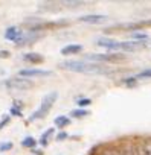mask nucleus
Instances as JSON below:
<instances>
[{"instance_id":"f257e3e1","label":"nucleus","mask_w":151,"mask_h":155,"mask_svg":"<svg viewBox=\"0 0 151 155\" xmlns=\"http://www.w3.org/2000/svg\"><path fill=\"white\" fill-rule=\"evenodd\" d=\"M60 68L75 73H108L104 64L86 61V59H67L58 64Z\"/></svg>"},{"instance_id":"f03ea898","label":"nucleus","mask_w":151,"mask_h":155,"mask_svg":"<svg viewBox=\"0 0 151 155\" xmlns=\"http://www.w3.org/2000/svg\"><path fill=\"white\" fill-rule=\"evenodd\" d=\"M57 99H58V93H57V91H50V93H47V94L41 99V105H40V108L31 114L29 122H35V120L44 119V117L49 114V111L52 110V107H53V104L57 102Z\"/></svg>"},{"instance_id":"7ed1b4c3","label":"nucleus","mask_w":151,"mask_h":155,"mask_svg":"<svg viewBox=\"0 0 151 155\" xmlns=\"http://www.w3.org/2000/svg\"><path fill=\"white\" fill-rule=\"evenodd\" d=\"M5 87L12 91H28L34 88V81L26 79V78H22V76H15V78H11V79H6Z\"/></svg>"},{"instance_id":"20e7f679","label":"nucleus","mask_w":151,"mask_h":155,"mask_svg":"<svg viewBox=\"0 0 151 155\" xmlns=\"http://www.w3.org/2000/svg\"><path fill=\"white\" fill-rule=\"evenodd\" d=\"M124 59H125V55H121V53H89V55H86V61H92V62H98V64L119 62Z\"/></svg>"},{"instance_id":"39448f33","label":"nucleus","mask_w":151,"mask_h":155,"mask_svg":"<svg viewBox=\"0 0 151 155\" xmlns=\"http://www.w3.org/2000/svg\"><path fill=\"white\" fill-rule=\"evenodd\" d=\"M52 71L50 70H43V68H23L19 71V76L31 79V78H47L50 76Z\"/></svg>"},{"instance_id":"423d86ee","label":"nucleus","mask_w":151,"mask_h":155,"mask_svg":"<svg viewBox=\"0 0 151 155\" xmlns=\"http://www.w3.org/2000/svg\"><path fill=\"white\" fill-rule=\"evenodd\" d=\"M44 37V34L43 32H31V31H28V32H25V35L22 37V40L19 41V44L17 46H28V44H34V43H37L38 40H41Z\"/></svg>"},{"instance_id":"0eeeda50","label":"nucleus","mask_w":151,"mask_h":155,"mask_svg":"<svg viewBox=\"0 0 151 155\" xmlns=\"http://www.w3.org/2000/svg\"><path fill=\"white\" fill-rule=\"evenodd\" d=\"M23 35H25V32H23L19 26H11V28H8V29L5 31V38H6L8 41L15 43V44H19V41L22 40Z\"/></svg>"},{"instance_id":"6e6552de","label":"nucleus","mask_w":151,"mask_h":155,"mask_svg":"<svg viewBox=\"0 0 151 155\" xmlns=\"http://www.w3.org/2000/svg\"><path fill=\"white\" fill-rule=\"evenodd\" d=\"M92 155H124V153H122V149L121 147L112 146V144H105V146L96 147Z\"/></svg>"},{"instance_id":"1a4fd4ad","label":"nucleus","mask_w":151,"mask_h":155,"mask_svg":"<svg viewBox=\"0 0 151 155\" xmlns=\"http://www.w3.org/2000/svg\"><path fill=\"white\" fill-rule=\"evenodd\" d=\"M107 20H108V17L101 15V14H89V15H83L78 18V21L87 23V25H101V23H105Z\"/></svg>"},{"instance_id":"9d476101","label":"nucleus","mask_w":151,"mask_h":155,"mask_svg":"<svg viewBox=\"0 0 151 155\" xmlns=\"http://www.w3.org/2000/svg\"><path fill=\"white\" fill-rule=\"evenodd\" d=\"M151 26V20H139V21H131V23H122L115 26V29H128V31H139L142 28Z\"/></svg>"},{"instance_id":"9b49d317","label":"nucleus","mask_w":151,"mask_h":155,"mask_svg":"<svg viewBox=\"0 0 151 155\" xmlns=\"http://www.w3.org/2000/svg\"><path fill=\"white\" fill-rule=\"evenodd\" d=\"M137 149L139 155H151V137L140 138L137 141Z\"/></svg>"},{"instance_id":"f8f14e48","label":"nucleus","mask_w":151,"mask_h":155,"mask_svg":"<svg viewBox=\"0 0 151 155\" xmlns=\"http://www.w3.org/2000/svg\"><path fill=\"white\" fill-rule=\"evenodd\" d=\"M83 52V46L81 44H67L61 49V55L69 56V55H78Z\"/></svg>"},{"instance_id":"ddd939ff","label":"nucleus","mask_w":151,"mask_h":155,"mask_svg":"<svg viewBox=\"0 0 151 155\" xmlns=\"http://www.w3.org/2000/svg\"><path fill=\"white\" fill-rule=\"evenodd\" d=\"M23 59L29 64H43L44 62V56L40 55V53H35V52H29V53H25L23 55Z\"/></svg>"},{"instance_id":"4468645a","label":"nucleus","mask_w":151,"mask_h":155,"mask_svg":"<svg viewBox=\"0 0 151 155\" xmlns=\"http://www.w3.org/2000/svg\"><path fill=\"white\" fill-rule=\"evenodd\" d=\"M121 149H122L124 155H139V149H137L136 141H127L121 146Z\"/></svg>"},{"instance_id":"2eb2a0df","label":"nucleus","mask_w":151,"mask_h":155,"mask_svg":"<svg viewBox=\"0 0 151 155\" xmlns=\"http://www.w3.org/2000/svg\"><path fill=\"white\" fill-rule=\"evenodd\" d=\"M53 132H55V128H49V129H46V131L41 134L38 143H40L41 146H47L49 141H50V138H52V135H53Z\"/></svg>"},{"instance_id":"dca6fc26","label":"nucleus","mask_w":151,"mask_h":155,"mask_svg":"<svg viewBox=\"0 0 151 155\" xmlns=\"http://www.w3.org/2000/svg\"><path fill=\"white\" fill-rule=\"evenodd\" d=\"M53 123H55V126H57V128L63 129V128H66V126H69V125H70V119H69L67 116H58V117H55Z\"/></svg>"},{"instance_id":"f3484780","label":"nucleus","mask_w":151,"mask_h":155,"mask_svg":"<svg viewBox=\"0 0 151 155\" xmlns=\"http://www.w3.org/2000/svg\"><path fill=\"white\" fill-rule=\"evenodd\" d=\"M37 140L34 138V137H31V135H28V137H25L23 140H22V146L23 147H29V149H34L35 146H37Z\"/></svg>"},{"instance_id":"a211bd4d","label":"nucleus","mask_w":151,"mask_h":155,"mask_svg":"<svg viewBox=\"0 0 151 155\" xmlns=\"http://www.w3.org/2000/svg\"><path fill=\"white\" fill-rule=\"evenodd\" d=\"M131 38H133V41H142V43H145L146 40H149V35L145 34V32H133L131 34Z\"/></svg>"},{"instance_id":"6ab92c4d","label":"nucleus","mask_w":151,"mask_h":155,"mask_svg":"<svg viewBox=\"0 0 151 155\" xmlns=\"http://www.w3.org/2000/svg\"><path fill=\"white\" fill-rule=\"evenodd\" d=\"M90 113H89V110H83V108H78V110H73L72 113H70V116L72 117H75V119H83V117H86V116H89Z\"/></svg>"},{"instance_id":"aec40b11","label":"nucleus","mask_w":151,"mask_h":155,"mask_svg":"<svg viewBox=\"0 0 151 155\" xmlns=\"http://www.w3.org/2000/svg\"><path fill=\"white\" fill-rule=\"evenodd\" d=\"M136 79H151V67L149 68H145L142 71H139L136 74Z\"/></svg>"},{"instance_id":"412c9836","label":"nucleus","mask_w":151,"mask_h":155,"mask_svg":"<svg viewBox=\"0 0 151 155\" xmlns=\"http://www.w3.org/2000/svg\"><path fill=\"white\" fill-rule=\"evenodd\" d=\"M11 122V116L9 114H3V117L0 119V129H3L5 126H8Z\"/></svg>"},{"instance_id":"4be33fe9","label":"nucleus","mask_w":151,"mask_h":155,"mask_svg":"<svg viewBox=\"0 0 151 155\" xmlns=\"http://www.w3.org/2000/svg\"><path fill=\"white\" fill-rule=\"evenodd\" d=\"M77 104H78V107H80V108L86 110V107H89V105L92 104V99H89V97H86V99H80Z\"/></svg>"},{"instance_id":"5701e85b","label":"nucleus","mask_w":151,"mask_h":155,"mask_svg":"<svg viewBox=\"0 0 151 155\" xmlns=\"http://www.w3.org/2000/svg\"><path fill=\"white\" fill-rule=\"evenodd\" d=\"M12 149V143L11 141H6V143H0V152H6Z\"/></svg>"},{"instance_id":"b1692460","label":"nucleus","mask_w":151,"mask_h":155,"mask_svg":"<svg viewBox=\"0 0 151 155\" xmlns=\"http://www.w3.org/2000/svg\"><path fill=\"white\" fill-rule=\"evenodd\" d=\"M66 138H69V134H67V132H64V131L58 132V134H57V137H55V140H57V141H64Z\"/></svg>"},{"instance_id":"393cba45","label":"nucleus","mask_w":151,"mask_h":155,"mask_svg":"<svg viewBox=\"0 0 151 155\" xmlns=\"http://www.w3.org/2000/svg\"><path fill=\"white\" fill-rule=\"evenodd\" d=\"M63 5H66L69 8H78V6L84 5V2H63Z\"/></svg>"},{"instance_id":"a878e982","label":"nucleus","mask_w":151,"mask_h":155,"mask_svg":"<svg viewBox=\"0 0 151 155\" xmlns=\"http://www.w3.org/2000/svg\"><path fill=\"white\" fill-rule=\"evenodd\" d=\"M9 56H11V52L9 50H5V49L0 50V59H8Z\"/></svg>"},{"instance_id":"bb28decb","label":"nucleus","mask_w":151,"mask_h":155,"mask_svg":"<svg viewBox=\"0 0 151 155\" xmlns=\"http://www.w3.org/2000/svg\"><path fill=\"white\" fill-rule=\"evenodd\" d=\"M11 114L12 116H17V117H22V111L17 110V108H14V107H11Z\"/></svg>"},{"instance_id":"cd10ccee","label":"nucleus","mask_w":151,"mask_h":155,"mask_svg":"<svg viewBox=\"0 0 151 155\" xmlns=\"http://www.w3.org/2000/svg\"><path fill=\"white\" fill-rule=\"evenodd\" d=\"M12 107H14V108H17V110H20V111H22V108H23V102H22V101H15V102H14V105H12Z\"/></svg>"}]
</instances>
